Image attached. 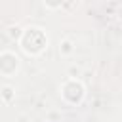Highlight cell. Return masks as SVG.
<instances>
[{
	"label": "cell",
	"instance_id": "3957f363",
	"mask_svg": "<svg viewBox=\"0 0 122 122\" xmlns=\"http://www.w3.org/2000/svg\"><path fill=\"white\" fill-rule=\"evenodd\" d=\"M19 71V57L13 51H2L0 53V74L11 78Z\"/></svg>",
	"mask_w": 122,
	"mask_h": 122
},
{
	"label": "cell",
	"instance_id": "277c9868",
	"mask_svg": "<svg viewBox=\"0 0 122 122\" xmlns=\"http://www.w3.org/2000/svg\"><path fill=\"white\" fill-rule=\"evenodd\" d=\"M15 99V88L13 86H2L0 88V101L4 105H10Z\"/></svg>",
	"mask_w": 122,
	"mask_h": 122
},
{
	"label": "cell",
	"instance_id": "8992f818",
	"mask_svg": "<svg viewBox=\"0 0 122 122\" xmlns=\"http://www.w3.org/2000/svg\"><path fill=\"white\" fill-rule=\"evenodd\" d=\"M21 34H23V29L21 27H17V25H11V27H8V36L11 38V40H21Z\"/></svg>",
	"mask_w": 122,
	"mask_h": 122
},
{
	"label": "cell",
	"instance_id": "7a4b0ae2",
	"mask_svg": "<svg viewBox=\"0 0 122 122\" xmlns=\"http://www.w3.org/2000/svg\"><path fill=\"white\" fill-rule=\"evenodd\" d=\"M59 92H61V99L69 105H80L86 95V88L80 82V78H67L61 84Z\"/></svg>",
	"mask_w": 122,
	"mask_h": 122
},
{
	"label": "cell",
	"instance_id": "5b68a950",
	"mask_svg": "<svg viewBox=\"0 0 122 122\" xmlns=\"http://www.w3.org/2000/svg\"><path fill=\"white\" fill-rule=\"evenodd\" d=\"M72 51H74V44H72L69 38H65V40H61V42H59V53H61L63 57L71 55Z\"/></svg>",
	"mask_w": 122,
	"mask_h": 122
},
{
	"label": "cell",
	"instance_id": "6da1fadb",
	"mask_svg": "<svg viewBox=\"0 0 122 122\" xmlns=\"http://www.w3.org/2000/svg\"><path fill=\"white\" fill-rule=\"evenodd\" d=\"M19 46L27 55H40L48 48V36L40 27H27L23 29Z\"/></svg>",
	"mask_w": 122,
	"mask_h": 122
}]
</instances>
